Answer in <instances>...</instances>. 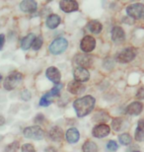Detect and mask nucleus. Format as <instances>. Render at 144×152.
Instances as JSON below:
<instances>
[{
    "instance_id": "aec40b11",
    "label": "nucleus",
    "mask_w": 144,
    "mask_h": 152,
    "mask_svg": "<svg viewBox=\"0 0 144 152\" xmlns=\"http://www.w3.org/2000/svg\"><path fill=\"white\" fill-rule=\"evenodd\" d=\"M35 39H36V36L35 34H33V33H30L25 38H23L22 41H21V48H22V50H29V48L32 47L33 42L35 41Z\"/></svg>"
},
{
    "instance_id": "72a5a7b5",
    "label": "nucleus",
    "mask_w": 144,
    "mask_h": 152,
    "mask_svg": "<svg viewBox=\"0 0 144 152\" xmlns=\"http://www.w3.org/2000/svg\"><path fill=\"white\" fill-rule=\"evenodd\" d=\"M44 120H45V117L42 115L39 114V115H38L35 118V123H42V121H44Z\"/></svg>"
},
{
    "instance_id": "7ed1b4c3",
    "label": "nucleus",
    "mask_w": 144,
    "mask_h": 152,
    "mask_svg": "<svg viewBox=\"0 0 144 152\" xmlns=\"http://www.w3.org/2000/svg\"><path fill=\"white\" fill-rule=\"evenodd\" d=\"M22 78H23V75L21 74L20 72H12L10 75H8L7 77L5 78L3 86H4L6 90L11 91L15 89V88L20 84Z\"/></svg>"
},
{
    "instance_id": "6e6552de",
    "label": "nucleus",
    "mask_w": 144,
    "mask_h": 152,
    "mask_svg": "<svg viewBox=\"0 0 144 152\" xmlns=\"http://www.w3.org/2000/svg\"><path fill=\"white\" fill-rule=\"evenodd\" d=\"M59 7L65 13H71L78 10V2L75 0H62L59 2Z\"/></svg>"
},
{
    "instance_id": "7c9ffc66",
    "label": "nucleus",
    "mask_w": 144,
    "mask_h": 152,
    "mask_svg": "<svg viewBox=\"0 0 144 152\" xmlns=\"http://www.w3.org/2000/svg\"><path fill=\"white\" fill-rule=\"evenodd\" d=\"M22 152H36V151H35V147L32 144L26 143L22 146Z\"/></svg>"
},
{
    "instance_id": "6ab92c4d",
    "label": "nucleus",
    "mask_w": 144,
    "mask_h": 152,
    "mask_svg": "<svg viewBox=\"0 0 144 152\" xmlns=\"http://www.w3.org/2000/svg\"><path fill=\"white\" fill-rule=\"evenodd\" d=\"M61 22V19H60V17L58 16V15L56 14H51L50 15V16L48 17V19H47V27L48 28H50V29H56L58 25L60 24Z\"/></svg>"
},
{
    "instance_id": "a211bd4d",
    "label": "nucleus",
    "mask_w": 144,
    "mask_h": 152,
    "mask_svg": "<svg viewBox=\"0 0 144 152\" xmlns=\"http://www.w3.org/2000/svg\"><path fill=\"white\" fill-rule=\"evenodd\" d=\"M65 137L67 139V141L69 143H76L79 140V137H80V134H79V132L77 129L75 127H71L66 132Z\"/></svg>"
},
{
    "instance_id": "cd10ccee",
    "label": "nucleus",
    "mask_w": 144,
    "mask_h": 152,
    "mask_svg": "<svg viewBox=\"0 0 144 152\" xmlns=\"http://www.w3.org/2000/svg\"><path fill=\"white\" fill-rule=\"evenodd\" d=\"M61 88H62V85H61V84H56V86H54L53 89H51L50 92H48L50 96L51 97V98H53V97L58 96V95H59V92H60Z\"/></svg>"
},
{
    "instance_id": "423d86ee",
    "label": "nucleus",
    "mask_w": 144,
    "mask_h": 152,
    "mask_svg": "<svg viewBox=\"0 0 144 152\" xmlns=\"http://www.w3.org/2000/svg\"><path fill=\"white\" fill-rule=\"evenodd\" d=\"M136 50L133 48H124V50H121L118 56H116V59L118 62L121 63H127L130 62L135 58L136 56Z\"/></svg>"
},
{
    "instance_id": "c9c22d12",
    "label": "nucleus",
    "mask_w": 144,
    "mask_h": 152,
    "mask_svg": "<svg viewBox=\"0 0 144 152\" xmlns=\"http://www.w3.org/2000/svg\"><path fill=\"white\" fill-rule=\"evenodd\" d=\"M4 124H5V118L2 115H0V126H3Z\"/></svg>"
},
{
    "instance_id": "f8f14e48",
    "label": "nucleus",
    "mask_w": 144,
    "mask_h": 152,
    "mask_svg": "<svg viewBox=\"0 0 144 152\" xmlns=\"http://www.w3.org/2000/svg\"><path fill=\"white\" fill-rule=\"evenodd\" d=\"M112 39L115 44H121L125 39L124 31L121 27H114L112 30Z\"/></svg>"
},
{
    "instance_id": "c756f323",
    "label": "nucleus",
    "mask_w": 144,
    "mask_h": 152,
    "mask_svg": "<svg viewBox=\"0 0 144 152\" xmlns=\"http://www.w3.org/2000/svg\"><path fill=\"white\" fill-rule=\"evenodd\" d=\"M18 148H19V143L18 142H13V143L9 144L7 147H6V152H17Z\"/></svg>"
},
{
    "instance_id": "2f4dec72",
    "label": "nucleus",
    "mask_w": 144,
    "mask_h": 152,
    "mask_svg": "<svg viewBox=\"0 0 144 152\" xmlns=\"http://www.w3.org/2000/svg\"><path fill=\"white\" fill-rule=\"evenodd\" d=\"M21 97H22V99L25 100V101H29L31 99V93L28 90H24L23 92L21 93Z\"/></svg>"
},
{
    "instance_id": "b1692460",
    "label": "nucleus",
    "mask_w": 144,
    "mask_h": 152,
    "mask_svg": "<svg viewBox=\"0 0 144 152\" xmlns=\"http://www.w3.org/2000/svg\"><path fill=\"white\" fill-rule=\"evenodd\" d=\"M122 124H124V121L121 118H115L112 121V129L115 130V132H119L121 129H122Z\"/></svg>"
},
{
    "instance_id": "a878e982",
    "label": "nucleus",
    "mask_w": 144,
    "mask_h": 152,
    "mask_svg": "<svg viewBox=\"0 0 144 152\" xmlns=\"http://www.w3.org/2000/svg\"><path fill=\"white\" fill-rule=\"evenodd\" d=\"M51 102H53V100H51V97L50 96V94L47 93L45 95H44L39 100V105L42 106V107H48V106H50L51 104Z\"/></svg>"
},
{
    "instance_id": "2eb2a0df",
    "label": "nucleus",
    "mask_w": 144,
    "mask_h": 152,
    "mask_svg": "<svg viewBox=\"0 0 144 152\" xmlns=\"http://www.w3.org/2000/svg\"><path fill=\"white\" fill-rule=\"evenodd\" d=\"M75 62L79 65V67H89L93 63L92 56H85V54H78L75 57Z\"/></svg>"
},
{
    "instance_id": "e433bc0d",
    "label": "nucleus",
    "mask_w": 144,
    "mask_h": 152,
    "mask_svg": "<svg viewBox=\"0 0 144 152\" xmlns=\"http://www.w3.org/2000/svg\"><path fill=\"white\" fill-rule=\"evenodd\" d=\"M45 152H56V149H54L53 147H48V148L45 149Z\"/></svg>"
},
{
    "instance_id": "4c0bfd02",
    "label": "nucleus",
    "mask_w": 144,
    "mask_h": 152,
    "mask_svg": "<svg viewBox=\"0 0 144 152\" xmlns=\"http://www.w3.org/2000/svg\"><path fill=\"white\" fill-rule=\"evenodd\" d=\"M1 79H2V76H1V74H0V81H1Z\"/></svg>"
},
{
    "instance_id": "f704fd0d",
    "label": "nucleus",
    "mask_w": 144,
    "mask_h": 152,
    "mask_svg": "<svg viewBox=\"0 0 144 152\" xmlns=\"http://www.w3.org/2000/svg\"><path fill=\"white\" fill-rule=\"evenodd\" d=\"M4 44H5V36L3 34H1V35H0V50H2Z\"/></svg>"
},
{
    "instance_id": "5701e85b",
    "label": "nucleus",
    "mask_w": 144,
    "mask_h": 152,
    "mask_svg": "<svg viewBox=\"0 0 144 152\" xmlns=\"http://www.w3.org/2000/svg\"><path fill=\"white\" fill-rule=\"evenodd\" d=\"M82 150H83V152H96L98 150V146H97V144L92 140H87L83 144Z\"/></svg>"
},
{
    "instance_id": "f257e3e1",
    "label": "nucleus",
    "mask_w": 144,
    "mask_h": 152,
    "mask_svg": "<svg viewBox=\"0 0 144 152\" xmlns=\"http://www.w3.org/2000/svg\"><path fill=\"white\" fill-rule=\"evenodd\" d=\"M95 103H96V100H95L94 97L88 95L74 101L73 107H74V110L78 117L83 118L93 111L95 107Z\"/></svg>"
},
{
    "instance_id": "20e7f679",
    "label": "nucleus",
    "mask_w": 144,
    "mask_h": 152,
    "mask_svg": "<svg viewBox=\"0 0 144 152\" xmlns=\"http://www.w3.org/2000/svg\"><path fill=\"white\" fill-rule=\"evenodd\" d=\"M68 47V42L64 38H57L50 45V51L53 54H60L66 50Z\"/></svg>"
},
{
    "instance_id": "9b49d317",
    "label": "nucleus",
    "mask_w": 144,
    "mask_h": 152,
    "mask_svg": "<svg viewBox=\"0 0 144 152\" xmlns=\"http://www.w3.org/2000/svg\"><path fill=\"white\" fill-rule=\"evenodd\" d=\"M45 75H47V77L50 79L51 82H53V83H56V84H59L60 79H61V74H60V71L58 70L56 67H53V66L48 67L47 69V71H45Z\"/></svg>"
},
{
    "instance_id": "473e14b6",
    "label": "nucleus",
    "mask_w": 144,
    "mask_h": 152,
    "mask_svg": "<svg viewBox=\"0 0 144 152\" xmlns=\"http://www.w3.org/2000/svg\"><path fill=\"white\" fill-rule=\"evenodd\" d=\"M136 98L139 100L144 99V88H140L136 93Z\"/></svg>"
},
{
    "instance_id": "9d476101",
    "label": "nucleus",
    "mask_w": 144,
    "mask_h": 152,
    "mask_svg": "<svg viewBox=\"0 0 144 152\" xmlns=\"http://www.w3.org/2000/svg\"><path fill=\"white\" fill-rule=\"evenodd\" d=\"M73 77H74L75 81L77 82H86L89 80L90 78V74L86 68H83V67H77L74 69V72H73Z\"/></svg>"
},
{
    "instance_id": "ddd939ff",
    "label": "nucleus",
    "mask_w": 144,
    "mask_h": 152,
    "mask_svg": "<svg viewBox=\"0 0 144 152\" xmlns=\"http://www.w3.org/2000/svg\"><path fill=\"white\" fill-rule=\"evenodd\" d=\"M67 90L71 94L79 95V94H82L85 91V86L82 83H80V82L71 81L67 85Z\"/></svg>"
},
{
    "instance_id": "39448f33",
    "label": "nucleus",
    "mask_w": 144,
    "mask_h": 152,
    "mask_svg": "<svg viewBox=\"0 0 144 152\" xmlns=\"http://www.w3.org/2000/svg\"><path fill=\"white\" fill-rule=\"evenodd\" d=\"M126 13L133 19H141L144 17V4L134 3L126 7Z\"/></svg>"
},
{
    "instance_id": "58836bf2",
    "label": "nucleus",
    "mask_w": 144,
    "mask_h": 152,
    "mask_svg": "<svg viewBox=\"0 0 144 152\" xmlns=\"http://www.w3.org/2000/svg\"><path fill=\"white\" fill-rule=\"evenodd\" d=\"M134 152H140V151H134Z\"/></svg>"
},
{
    "instance_id": "4be33fe9",
    "label": "nucleus",
    "mask_w": 144,
    "mask_h": 152,
    "mask_svg": "<svg viewBox=\"0 0 144 152\" xmlns=\"http://www.w3.org/2000/svg\"><path fill=\"white\" fill-rule=\"evenodd\" d=\"M87 27H88L89 31H90L91 33H93V34H100L101 31H102V29H103L102 24L97 20L90 21V22L88 23Z\"/></svg>"
},
{
    "instance_id": "f3484780",
    "label": "nucleus",
    "mask_w": 144,
    "mask_h": 152,
    "mask_svg": "<svg viewBox=\"0 0 144 152\" xmlns=\"http://www.w3.org/2000/svg\"><path fill=\"white\" fill-rule=\"evenodd\" d=\"M48 135H50V139L53 141H56V142H59L61 141L62 139L64 138V133H63V130L58 126H53L51 127L50 132H48Z\"/></svg>"
},
{
    "instance_id": "393cba45",
    "label": "nucleus",
    "mask_w": 144,
    "mask_h": 152,
    "mask_svg": "<svg viewBox=\"0 0 144 152\" xmlns=\"http://www.w3.org/2000/svg\"><path fill=\"white\" fill-rule=\"evenodd\" d=\"M118 140L119 143L122 145H129L131 143V136L128 134V133H122L118 136Z\"/></svg>"
},
{
    "instance_id": "0eeeda50",
    "label": "nucleus",
    "mask_w": 144,
    "mask_h": 152,
    "mask_svg": "<svg viewBox=\"0 0 144 152\" xmlns=\"http://www.w3.org/2000/svg\"><path fill=\"white\" fill-rule=\"evenodd\" d=\"M80 48L84 53H91L96 48V39L92 36H85L81 41Z\"/></svg>"
},
{
    "instance_id": "412c9836",
    "label": "nucleus",
    "mask_w": 144,
    "mask_h": 152,
    "mask_svg": "<svg viewBox=\"0 0 144 152\" xmlns=\"http://www.w3.org/2000/svg\"><path fill=\"white\" fill-rule=\"evenodd\" d=\"M135 140L136 141H144V120H139L137 124V127L135 130Z\"/></svg>"
},
{
    "instance_id": "c85d7f7f",
    "label": "nucleus",
    "mask_w": 144,
    "mask_h": 152,
    "mask_svg": "<svg viewBox=\"0 0 144 152\" xmlns=\"http://www.w3.org/2000/svg\"><path fill=\"white\" fill-rule=\"evenodd\" d=\"M107 148H108V150L112 151V152H115L118 150V144L116 143L115 140H110L108 142V144H107Z\"/></svg>"
},
{
    "instance_id": "4468645a",
    "label": "nucleus",
    "mask_w": 144,
    "mask_h": 152,
    "mask_svg": "<svg viewBox=\"0 0 144 152\" xmlns=\"http://www.w3.org/2000/svg\"><path fill=\"white\" fill-rule=\"evenodd\" d=\"M143 110V105L140 102H133L125 109V114L131 115H138Z\"/></svg>"
},
{
    "instance_id": "1a4fd4ad",
    "label": "nucleus",
    "mask_w": 144,
    "mask_h": 152,
    "mask_svg": "<svg viewBox=\"0 0 144 152\" xmlns=\"http://www.w3.org/2000/svg\"><path fill=\"white\" fill-rule=\"evenodd\" d=\"M110 132H111V129H110L109 126L101 124L94 127L93 130H92V133H93V135L95 137L103 138V137H106L107 135H109Z\"/></svg>"
},
{
    "instance_id": "bb28decb",
    "label": "nucleus",
    "mask_w": 144,
    "mask_h": 152,
    "mask_svg": "<svg viewBox=\"0 0 144 152\" xmlns=\"http://www.w3.org/2000/svg\"><path fill=\"white\" fill-rule=\"evenodd\" d=\"M42 42H44V39H42V38L39 36V37H37L35 39V41L33 42V45H32V48L34 50H39V48H42Z\"/></svg>"
},
{
    "instance_id": "f03ea898",
    "label": "nucleus",
    "mask_w": 144,
    "mask_h": 152,
    "mask_svg": "<svg viewBox=\"0 0 144 152\" xmlns=\"http://www.w3.org/2000/svg\"><path fill=\"white\" fill-rule=\"evenodd\" d=\"M23 134L26 138L34 139V140H41L45 137V132L39 126H28L23 130Z\"/></svg>"
},
{
    "instance_id": "dca6fc26",
    "label": "nucleus",
    "mask_w": 144,
    "mask_h": 152,
    "mask_svg": "<svg viewBox=\"0 0 144 152\" xmlns=\"http://www.w3.org/2000/svg\"><path fill=\"white\" fill-rule=\"evenodd\" d=\"M20 8L23 12H26V13H33L38 8V4H37L36 1H33V0H24V1L21 2Z\"/></svg>"
}]
</instances>
